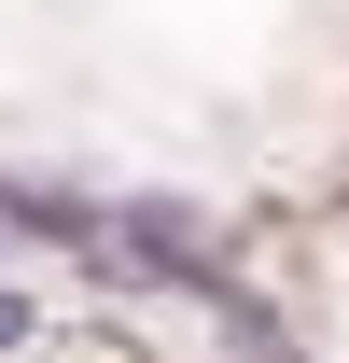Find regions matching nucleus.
Instances as JSON below:
<instances>
[{"label": "nucleus", "instance_id": "1", "mask_svg": "<svg viewBox=\"0 0 349 363\" xmlns=\"http://www.w3.org/2000/svg\"><path fill=\"white\" fill-rule=\"evenodd\" d=\"M112 252H126V266H154L168 294H196V308H223V294H238V279H223V252L196 238V210H168V196L112 210Z\"/></svg>", "mask_w": 349, "mask_h": 363}, {"label": "nucleus", "instance_id": "2", "mask_svg": "<svg viewBox=\"0 0 349 363\" xmlns=\"http://www.w3.org/2000/svg\"><path fill=\"white\" fill-rule=\"evenodd\" d=\"M28 335H43V308H28V294H14V279H0V363L28 350Z\"/></svg>", "mask_w": 349, "mask_h": 363}]
</instances>
